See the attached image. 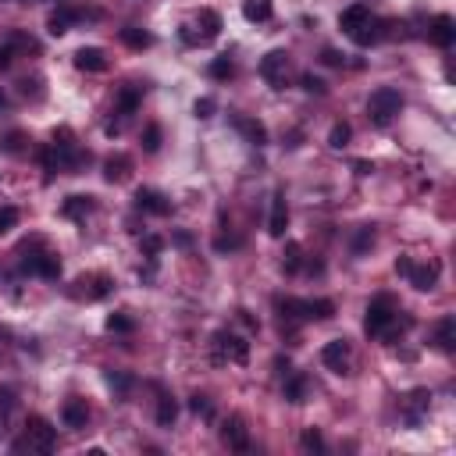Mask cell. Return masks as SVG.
<instances>
[{
	"label": "cell",
	"mask_w": 456,
	"mask_h": 456,
	"mask_svg": "<svg viewBox=\"0 0 456 456\" xmlns=\"http://www.w3.org/2000/svg\"><path fill=\"white\" fill-rule=\"evenodd\" d=\"M54 445H58V435H54L50 420H43V417H33L26 424V442H18V449H33V452H50Z\"/></svg>",
	"instance_id": "3957f363"
},
{
	"label": "cell",
	"mask_w": 456,
	"mask_h": 456,
	"mask_svg": "<svg viewBox=\"0 0 456 456\" xmlns=\"http://www.w3.org/2000/svg\"><path fill=\"white\" fill-rule=\"evenodd\" d=\"M15 224H18V210L15 207H4V210H0V236H8Z\"/></svg>",
	"instance_id": "4dcf8cb0"
},
{
	"label": "cell",
	"mask_w": 456,
	"mask_h": 456,
	"mask_svg": "<svg viewBox=\"0 0 456 456\" xmlns=\"http://www.w3.org/2000/svg\"><path fill=\"white\" fill-rule=\"evenodd\" d=\"M136 207H139V210H150V214H168V210H171V203H168L161 192H153V189H139V192H136Z\"/></svg>",
	"instance_id": "5bb4252c"
},
{
	"label": "cell",
	"mask_w": 456,
	"mask_h": 456,
	"mask_svg": "<svg viewBox=\"0 0 456 456\" xmlns=\"http://www.w3.org/2000/svg\"><path fill=\"white\" fill-rule=\"evenodd\" d=\"M346 143H349V125H346V121L332 125V132H328V146H332V150H342Z\"/></svg>",
	"instance_id": "83f0119b"
},
{
	"label": "cell",
	"mask_w": 456,
	"mask_h": 456,
	"mask_svg": "<svg viewBox=\"0 0 456 456\" xmlns=\"http://www.w3.org/2000/svg\"><path fill=\"white\" fill-rule=\"evenodd\" d=\"M286 399L289 403H303L307 399V378L303 374H286Z\"/></svg>",
	"instance_id": "d6986e66"
},
{
	"label": "cell",
	"mask_w": 456,
	"mask_h": 456,
	"mask_svg": "<svg viewBox=\"0 0 456 456\" xmlns=\"http://www.w3.org/2000/svg\"><path fill=\"white\" fill-rule=\"evenodd\" d=\"M189 410H192V413H200V417H210V403H207V396H192Z\"/></svg>",
	"instance_id": "f35d334b"
},
{
	"label": "cell",
	"mask_w": 456,
	"mask_h": 456,
	"mask_svg": "<svg viewBox=\"0 0 456 456\" xmlns=\"http://www.w3.org/2000/svg\"><path fill=\"white\" fill-rule=\"evenodd\" d=\"M396 321H399V310L392 307V300H389V296H381V300H374V303L367 307L364 328H367V335H381V339H389V335H392V328H396Z\"/></svg>",
	"instance_id": "7a4b0ae2"
},
{
	"label": "cell",
	"mask_w": 456,
	"mask_h": 456,
	"mask_svg": "<svg viewBox=\"0 0 456 456\" xmlns=\"http://www.w3.org/2000/svg\"><path fill=\"white\" fill-rule=\"evenodd\" d=\"M214 107H217V104H214L210 97H203V100H196V107H192V111H196V118H210V114H214Z\"/></svg>",
	"instance_id": "8d00e7d4"
},
{
	"label": "cell",
	"mask_w": 456,
	"mask_h": 456,
	"mask_svg": "<svg viewBox=\"0 0 456 456\" xmlns=\"http://www.w3.org/2000/svg\"><path fill=\"white\" fill-rule=\"evenodd\" d=\"M367 22H371V11H367L364 4H349V8L342 11V18H339V26H342V33H346V36L360 33Z\"/></svg>",
	"instance_id": "30bf717a"
},
{
	"label": "cell",
	"mask_w": 456,
	"mask_h": 456,
	"mask_svg": "<svg viewBox=\"0 0 456 456\" xmlns=\"http://www.w3.org/2000/svg\"><path fill=\"white\" fill-rule=\"evenodd\" d=\"M349 40H353V43H357V47H371V43H374V40H378V22H374V18H371V22H367V26H364V29H360V33H353V36H349Z\"/></svg>",
	"instance_id": "4316f807"
},
{
	"label": "cell",
	"mask_w": 456,
	"mask_h": 456,
	"mask_svg": "<svg viewBox=\"0 0 456 456\" xmlns=\"http://www.w3.org/2000/svg\"><path fill=\"white\" fill-rule=\"evenodd\" d=\"M435 342H438V349H445V353L456 349V321H452V317H442V321H438Z\"/></svg>",
	"instance_id": "2e32d148"
},
{
	"label": "cell",
	"mask_w": 456,
	"mask_h": 456,
	"mask_svg": "<svg viewBox=\"0 0 456 456\" xmlns=\"http://www.w3.org/2000/svg\"><path fill=\"white\" fill-rule=\"evenodd\" d=\"M239 129L250 136V143H257V146H261V143H268V132H264V125H261V121H239Z\"/></svg>",
	"instance_id": "f1b7e54d"
},
{
	"label": "cell",
	"mask_w": 456,
	"mask_h": 456,
	"mask_svg": "<svg viewBox=\"0 0 456 456\" xmlns=\"http://www.w3.org/2000/svg\"><path fill=\"white\" fill-rule=\"evenodd\" d=\"M349 342L346 339H332L325 349H321V360H325V367L328 371H335V374H346L349 371Z\"/></svg>",
	"instance_id": "5b68a950"
},
{
	"label": "cell",
	"mask_w": 456,
	"mask_h": 456,
	"mask_svg": "<svg viewBox=\"0 0 456 456\" xmlns=\"http://www.w3.org/2000/svg\"><path fill=\"white\" fill-rule=\"evenodd\" d=\"M236 246H239V239H236V236H228V239L221 236V239H217V250H236Z\"/></svg>",
	"instance_id": "b9f144b4"
},
{
	"label": "cell",
	"mask_w": 456,
	"mask_h": 456,
	"mask_svg": "<svg viewBox=\"0 0 456 456\" xmlns=\"http://www.w3.org/2000/svg\"><path fill=\"white\" fill-rule=\"evenodd\" d=\"M286 224H289V207H286V196H282V192H275V196H271V217H268V232H271L275 239H282V236H286Z\"/></svg>",
	"instance_id": "9c48e42d"
},
{
	"label": "cell",
	"mask_w": 456,
	"mask_h": 456,
	"mask_svg": "<svg viewBox=\"0 0 456 456\" xmlns=\"http://www.w3.org/2000/svg\"><path fill=\"white\" fill-rule=\"evenodd\" d=\"M303 89H307V93H325V82H321L317 75L307 72V75H303Z\"/></svg>",
	"instance_id": "ab89813d"
},
{
	"label": "cell",
	"mask_w": 456,
	"mask_h": 456,
	"mask_svg": "<svg viewBox=\"0 0 456 456\" xmlns=\"http://www.w3.org/2000/svg\"><path fill=\"white\" fill-rule=\"evenodd\" d=\"M89 210H93L89 196H68V203H65V214L68 217H86Z\"/></svg>",
	"instance_id": "d4e9b609"
},
{
	"label": "cell",
	"mask_w": 456,
	"mask_h": 456,
	"mask_svg": "<svg viewBox=\"0 0 456 456\" xmlns=\"http://www.w3.org/2000/svg\"><path fill=\"white\" fill-rule=\"evenodd\" d=\"M121 40H125L129 47H150V36L139 33V29H121Z\"/></svg>",
	"instance_id": "1f68e13d"
},
{
	"label": "cell",
	"mask_w": 456,
	"mask_h": 456,
	"mask_svg": "<svg viewBox=\"0 0 456 456\" xmlns=\"http://www.w3.org/2000/svg\"><path fill=\"white\" fill-rule=\"evenodd\" d=\"M75 18H79L75 11L61 8V11H54V15L47 18V33H50V36H65V33H68V26H72Z\"/></svg>",
	"instance_id": "e0dca14e"
},
{
	"label": "cell",
	"mask_w": 456,
	"mask_h": 456,
	"mask_svg": "<svg viewBox=\"0 0 456 456\" xmlns=\"http://www.w3.org/2000/svg\"><path fill=\"white\" fill-rule=\"evenodd\" d=\"M328 321V317H335V303L332 300H307V321Z\"/></svg>",
	"instance_id": "ffe728a7"
},
{
	"label": "cell",
	"mask_w": 456,
	"mask_h": 456,
	"mask_svg": "<svg viewBox=\"0 0 456 456\" xmlns=\"http://www.w3.org/2000/svg\"><path fill=\"white\" fill-rule=\"evenodd\" d=\"M200 26H203L200 40H203V43H210V40L221 33V15H214V11H200Z\"/></svg>",
	"instance_id": "7402d4cb"
},
{
	"label": "cell",
	"mask_w": 456,
	"mask_h": 456,
	"mask_svg": "<svg viewBox=\"0 0 456 456\" xmlns=\"http://www.w3.org/2000/svg\"><path fill=\"white\" fill-rule=\"evenodd\" d=\"M107 328H111V332H132V321H129L125 314H111V317H107Z\"/></svg>",
	"instance_id": "d590c367"
},
{
	"label": "cell",
	"mask_w": 456,
	"mask_h": 456,
	"mask_svg": "<svg viewBox=\"0 0 456 456\" xmlns=\"http://www.w3.org/2000/svg\"><path fill=\"white\" fill-rule=\"evenodd\" d=\"M157 146H161V129H157V125H150V129L143 132V150H146V153H153Z\"/></svg>",
	"instance_id": "d6a6232c"
},
{
	"label": "cell",
	"mask_w": 456,
	"mask_h": 456,
	"mask_svg": "<svg viewBox=\"0 0 456 456\" xmlns=\"http://www.w3.org/2000/svg\"><path fill=\"white\" fill-rule=\"evenodd\" d=\"M221 435H224V442H228V445L239 449V452H246V449H250V431H246V420H243V417H228Z\"/></svg>",
	"instance_id": "ba28073f"
},
{
	"label": "cell",
	"mask_w": 456,
	"mask_h": 456,
	"mask_svg": "<svg viewBox=\"0 0 456 456\" xmlns=\"http://www.w3.org/2000/svg\"><path fill=\"white\" fill-rule=\"evenodd\" d=\"M75 68H82V72H104L107 68V58L97 47H82V50H75Z\"/></svg>",
	"instance_id": "7c38bea8"
},
{
	"label": "cell",
	"mask_w": 456,
	"mask_h": 456,
	"mask_svg": "<svg viewBox=\"0 0 456 456\" xmlns=\"http://www.w3.org/2000/svg\"><path fill=\"white\" fill-rule=\"evenodd\" d=\"M136 107H139V93L136 89H125L121 93V114H132Z\"/></svg>",
	"instance_id": "e575fe53"
},
{
	"label": "cell",
	"mask_w": 456,
	"mask_h": 456,
	"mask_svg": "<svg viewBox=\"0 0 456 456\" xmlns=\"http://www.w3.org/2000/svg\"><path fill=\"white\" fill-rule=\"evenodd\" d=\"M104 175H107L111 182H121V178L129 175V157H111V161L104 164Z\"/></svg>",
	"instance_id": "cb8c5ba5"
},
{
	"label": "cell",
	"mask_w": 456,
	"mask_h": 456,
	"mask_svg": "<svg viewBox=\"0 0 456 456\" xmlns=\"http://www.w3.org/2000/svg\"><path fill=\"white\" fill-rule=\"evenodd\" d=\"M107 385H111L118 396H125V392H129V378H125V374H107Z\"/></svg>",
	"instance_id": "74e56055"
},
{
	"label": "cell",
	"mask_w": 456,
	"mask_h": 456,
	"mask_svg": "<svg viewBox=\"0 0 456 456\" xmlns=\"http://www.w3.org/2000/svg\"><path fill=\"white\" fill-rule=\"evenodd\" d=\"M11 65V47H0V68Z\"/></svg>",
	"instance_id": "7bdbcfd3"
},
{
	"label": "cell",
	"mask_w": 456,
	"mask_h": 456,
	"mask_svg": "<svg viewBox=\"0 0 456 456\" xmlns=\"http://www.w3.org/2000/svg\"><path fill=\"white\" fill-rule=\"evenodd\" d=\"M300 264H303V246L300 243H289L286 254H282V268L293 275V271H300Z\"/></svg>",
	"instance_id": "603a6c76"
},
{
	"label": "cell",
	"mask_w": 456,
	"mask_h": 456,
	"mask_svg": "<svg viewBox=\"0 0 456 456\" xmlns=\"http://www.w3.org/2000/svg\"><path fill=\"white\" fill-rule=\"evenodd\" d=\"M399 111H403V97H399V89H392V86L374 89V93H371V100H367V118H371L378 129L392 125Z\"/></svg>",
	"instance_id": "6da1fadb"
},
{
	"label": "cell",
	"mask_w": 456,
	"mask_h": 456,
	"mask_svg": "<svg viewBox=\"0 0 456 456\" xmlns=\"http://www.w3.org/2000/svg\"><path fill=\"white\" fill-rule=\"evenodd\" d=\"M161 246H164V243H161V236H146V239H143V250H146L150 257H153V254H161Z\"/></svg>",
	"instance_id": "60d3db41"
},
{
	"label": "cell",
	"mask_w": 456,
	"mask_h": 456,
	"mask_svg": "<svg viewBox=\"0 0 456 456\" xmlns=\"http://www.w3.org/2000/svg\"><path fill=\"white\" fill-rule=\"evenodd\" d=\"M214 360H232V364H246L250 360V342L246 339H239V335H232V332H217V339H214Z\"/></svg>",
	"instance_id": "277c9868"
},
{
	"label": "cell",
	"mask_w": 456,
	"mask_h": 456,
	"mask_svg": "<svg viewBox=\"0 0 456 456\" xmlns=\"http://www.w3.org/2000/svg\"><path fill=\"white\" fill-rule=\"evenodd\" d=\"M210 75H214V79H228V75H232V61H228V58H217V61L210 65Z\"/></svg>",
	"instance_id": "836d02e7"
},
{
	"label": "cell",
	"mask_w": 456,
	"mask_h": 456,
	"mask_svg": "<svg viewBox=\"0 0 456 456\" xmlns=\"http://www.w3.org/2000/svg\"><path fill=\"white\" fill-rule=\"evenodd\" d=\"M428 40H431L435 47L449 50V47L456 43V22H452L449 15H438V18L431 22V29H428Z\"/></svg>",
	"instance_id": "52a82bcc"
},
{
	"label": "cell",
	"mask_w": 456,
	"mask_h": 456,
	"mask_svg": "<svg viewBox=\"0 0 456 456\" xmlns=\"http://www.w3.org/2000/svg\"><path fill=\"white\" fill-rule=\"evenodd\" d=\"M428 399H431V396H428L424 389H417V392L410 396V424H417V420H420V413L428 410Z\"/></svg>",
	"instance_id": "484cf974"
},
{
	"label": "cell",
	"mask_w": 456,
	"mask_h": 456,
	"mask_svg": "<svg viewBox=\"0 0 456 456\" xmlns=\"http://www.w3.org/2000/svg\"><path fill=\"white\" fill-rule=\"evenodd\" d=\"M0 4H26V0H0Z\"/></svg>",
	"instance_id": "f6af8a7d"
},
{
	"label": "cell",
	"mask_w": 456,
	"mask_h": 456,
	"mask_svg": "<svg viewBox=\"0 0 456 456\" xmlns=\"http://www.w3.org/2000/svg\"><path fill=\"white\" fill-rule=\"evenodd\" d=\"M61 420H65V428H86V420H89V406H86L82 399H68V403H65V410H61Z\"/></svg>",
	"instance_id": "4fadbf2b"
},
{
	"label": "cell",
	"mask_w": 456,
	"mask_h": 456,
	"mask_svg": "<svg viewBox=\"0 0 456 456\" xmlns=\"http://www.w3.org/2000/svg\"><path fill=\"white\" fill-rule=\"evenodd\" d=\"M4 104H8V100H4V93H0V107H4Z\"/></svg>",
	"instance_id": "bcb514c9"
},
{
	"label": "cell",
	"mask_w": 456,
	"mask_h": 456,
	"mask_svg": "<svg viewBox=\"0 0 456 456\" xmlns=\"http://www.w3.org/2000/svg\"><path fill=\"white\" fill-rule=\"evenodd\" d=\"M26 271L43 275V278H58V275H61V261H58L54 254H36L33 261H26Z\"/></svg>",
	"instance_id": "8fae6325"
},
{
	"label": "cell",
	"mask_w": 456,
	"mask_h": 456,
	"mask_svg": "<svg viewBox=\"0 0 456 456\" xmlns=\"http://www.w3.org/2000/svg\"><path fill=\"white\" fill-rule=\"evenodd\" d=\"M406 278L417 286V289H435V278H438V268L435 264H410V271H406Z\"/></svg>",
	"instance_id": "9a60e30c"
},
{
	"label": "cell",
	"mask_w": 456,
	"mask_h": 456,
	"mask_svg": "<svg viewBox=\"0 0 456 456\" xmlns=\"http://www.w3.org/2000/svg\"><path fill=\"white\" fill-rule=\"evenodd\" d=\"M321 58H325V65H339V61H342V58H339V54H335V50H325V54H321Z\"/></svg>",
	"instance_id": "ee69618b"
},
{
	"label": "cell",
	"mask_w": 456,
	"mask_h": 456,
	"mask_svg": "<svg viewBox=\"0 0 456 456\" xmlns=\"http://www.w3.org/2000/svg\"><path fill=\"white\" fill-rule=\"evenodd\" d=\"M286 72H289V58H286V50H271V54L261 61V75H264L275 89H282V86H286Z\"/></svg>",
	"instance_id": "8992f818"
},
{
	"label": "cell",
	"mask_w": 456,
	"mask_h": 456,
	"mask_svg": "<svg viewBox=\"0 0 456 456\" xmlns=\"http://www.w3.org/2000/svg\"><path fill=\"white\" fill-rule=\"evenodd\" d=\"M243 18L246 22H268L271 18V4H268V0H246V4H243Z\"/></svg>",
	"instance_id": "ac0fdd59"
},
{
	"label": "cell",
	"mask_w": 456,
	"mask_h": 456,
	"mask_svg": "<svg viewBox=\"0 0 456 456\" xmlns=\"http://www.w3.org/2000/svg\"><path fill=\"white\" fill-rule=\"evenodd\" d=\"M303 449H307V452H321V449H325V438H321L317 428H307V431H303Z\"/></svg>",
	"instance_id": "f546056e"
},
{
	"label": "cell",
	"mask_w": 456,
	"mask_h": 456,
	"mask_svg": "<svg viewBox=\"0 0 456 456\" xmlns=\"http://www.w3.org/2000/svg\"><path fill=\"white\" fill-rule=\"evenodd\" d=\"M175 417H178V403L171 396H161V403H157V424L161 428H171Z\"/></svg>",
	"instance_id": "44dd1931"
}]
</instances>
